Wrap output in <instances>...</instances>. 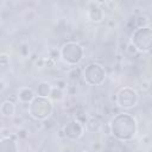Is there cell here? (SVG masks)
<instances>
[{
  "mask_svg": "<svg viewBox=\"0 0 152 152\" xmlns=\"http://www.w3.org/2000/svg\"><path fill=\"white\" fill-rule=\"evenodd\" d=\"M115 103L119 108L128 110L134 108L139 103V93L135 88L129 86H124L119 89L115 95Z\"/></svg>",
  "mask_w": 152,
  "mask_h": 152,
  "instance_id": "8992f818",
  "label": "cell"
},
{
  "mask_svg": "<svg viewBox=\"0 0 152 152\" xmlns=\"http://www.w3.org/2000/svg\"><path fill=\"white\" fill-rule=\"evenodd\" d=\"M55 106L53 102L49 97H39L36 96L27 107V113L31 119L34 121H44L51 118L53 113Z\"/></svg>",
  "mask_w": 152,
  "mask_h": 152,
  "instance_id": "7a4b0ae2",
  "label": "cell"
},
{
  "mask_svg": "<svg viewBox=\"0 0 152 152\" xmlns=\"http://www.w3.org/2000/svg\"><path fill=\"white\" fill-rule=\"evenodd\" d=\"M36 96L37 95L31 87H20L17 93V97L21 103H30Z\"/></svg>",
  "mask_w": 152,
  "mask_h": 152,
  "instance_id": "8fae6325",
  "label": "cell"
},
{
  "mask_svg": "<svg viewBox=\"0 0 152 152\" xmlns=\"http://www.w3.org/2000/svg\"><path fill=\"white\" fill-rule=\"evenodd\" d=\"M90 147H91V150H94L95 152H99V151L102 148V144H101L100 141H94V142L90 145Z\"/></svg>",
  "mask_w": 152,
  "mask_h": 152,
  "instance_id": "d6986e66",
  "label": "cell"
},
{
  "mask_svg": "<svg viewBox=\"0 0 152 152\" xmlns=\"http://www.w3.org/2000/svg\"><path fill=\"white\" fill-rule=\"evenodd\" d=\"M27 135H28V132H27L26 128H19V131H18V133H17V137H18L19 139H25Z\"/></svg>",
  "mask_w": 152,
  "mask_h": 152,
  "instance_id": "e0dca14e",
  "label": "cell"
},
{
  "mask_svg": "<svg viewBox=\"0 0 152 152\" xmlns=\"http://www.w3.org/2000/svg\"><path fill=\"white\" fill-rule=\"evenodd\" d=\"M61 132L64 138L75 141V140H80L84 135L86 129H84V125L81 121L76 119H71L63 126Z\"/></svg>",
  "mask_w": 152,
  "mask_h": 152,
  "instance_id": "52a82bcc",
  "label": "cell"
},
{
  "mask_svg": "<svg viewBox=\"0 0 152 152\" xmlns=\"http://www.w3.org/2000/svg\"><path fill=\"white\" fill-rule=\"evenodd\" d=\"M15 113H17L15 102H13L11 100H5L0 103V115L2 118L11 119V118L15 116Z\"/></svg>",
  "mask_w": 152,
  "mask_h": 152,
  "instance_id": "30bf717a",
  "label": "cell"
},
{
  "mask_svg": "<svg viewBox=\"0 0 152 152\" xmlns=\"http://www.w3.org/2000/svg\"><path fill=\"white\" fill-rule=\"evenodd\" d=\"M58 56L63 63L69 66L78 65L84 58V48L77 42L69 40L64 43L58 51Z\"/></svg>",
  "mask_w": 152,
  "mask_h": 152,
  "instance_id": "3957f363",
  "label": "cell"
},
{
  "mask_svg": "<svg viewBox=\"0 0 152 152\" xmlns=\"http://www.w3.org/2000/svg\"><path fill=\"white\" fill-rule=\"evenodd\" d=\"M51 89H52V86L48 81H42L37 84L34 93L39 97H49V95L51 93Z\"/></svg>",
  "mask_w": 152,
  "mask_h": 152,
  "instance_id": "4fadbf2b",
  "label": "cell"
},
{
  "mask_svg": "<svg viewBox=\"0 0 152 152\" xmlns=\"http://www.w3.org/2000/svg\"><path fill=\"white\" fill-rule=\"evenodd\" d=\"M63 97H64V91L62 89L52 86V89H51V93L49 95V99L52 102H59V101L63 100Z\"/></svg>",
  "mask_w": 152,
  "mask_h": 152,
  "instance_id": "5bb4252c",
  "label": "cell"
},
{
  "mask_svg": "<svg viewBox=\"0 0 152 152\" xmlns=\"http://www.w3.org/2000/svg\"><path fill=\"white\" fill-rule=\"evenodd\" d=\"M82 78L90 87L102 86L107 78L106 68L99 62H91L82 69Z\"/></svg>",
  "mask_w": 152,
  "mask_h": 152,
  "instance_id": "5b68a950",
  "label": "cell"
},
{
  "mask_svg": "<svg viewBox=\"0 0 152 152\" xmlns=\"http://www.w3.org/2000/svg\"><path fill=\"white\" fill-rule=\"evenodd\" d=\"M20 53H21V56L24 55V57L30 53V49H28V46H27L26 44H24V45L20 48Z\"/></svg>",
  "mask_w": 152,
  "mask_h": 152,
  "instance_id": "44dd1931",
  "label": "cell"
},
{
  "mask_svg": "<svg viewBox=\"0 0 152 152\" xmlns=\"http://www.w3.org/2000/svg\"><path fill=\"white\" fill-rule=\"evenodd\" d=\"M86 17L93 24H99L104 19V10L97 1H89L86 4Z\"/></svg>",
  "mask_w": 152,
  "mask_h": 152,
  "instance_id": "ba28073f",
  "label": "cell"
},
{
  "mask_svg": "<svg viewBox=\"0 0 152 152\" xmlns=\"http://www.w3.org/2000/svg\"><path fill=\"white\" fill-rule=\"evenodd\" d=\"M108 128L109 134L115 140L121 142H128L137 137L138 121L133 114L127 112H120L110 119Z\"/></svg>",
  "mask_w": 152,
  "mask_h": 152,
  "instance_id": "6da1fadb",
  "label": "cell"
},
{
  "mask_svg": "<svg viewBox=\"0 0 152 152\" xmlns=\"http://www.w3.org/2000/svg\"><path fill=\"white\" fill-rule=\"evenodd\" d=\"M10 64V57L7 53H0V65L7 66Z\"/></svg>",
  "mask_w": 152,
  "mask_h": 152,
  "instance_id": "2e32d148",
  "label": "cell"
},
{
  "mask_svg": "<svg viewBox=\"0 0 152 152\" xmlns=\"http://www.w3.org/2000/svg\"><path fill=\"white\" fill-rule=\"evenodd\" d=\"M129 43L135 48L138 53H148L152 46V28L151 25L135 27L131 34Z\"/></svg>",
  "mask_w": 152,
  "mask_h": 152,
  "instance_id": "277c9868",
  "label": "cell"
},
{
  "mask_svg": "<svg viewBox=\"0 0 152 152\" xmlns=\"http://www.w3.org/2000/svg\"><path fill=\"white\" fill-rule=\"evenodd\" d=\"M5 89H6V82L2 78H0V93L4 91Z\"/></svg>",
  "mask_w": 152,
  "mask_h": 152,
  "instance_id": "7402d4cb",
  "label": "cell"
},
{
  "mask_svg": "<svg viewBox=\"0 0 152 152\" xmlns=\"http://www.w3.org/2000/svg\"><path fill=\"white\" fill-rule=\"evenodd\" d=\"M83 125H84V129L89 133H96L102 128V121L96 115L88 116Z\"/></svg>",
  "mask_w": 152,
  "mask_h": 152,
  "instance_id": "7c38bea8",
  "label": "cell"
},
{
  "mask_svg": "<svg viewBox=\"0 0 152 152\" xmlns=\"http://www.w3.org/2000/svg\"><path fill=\"white\" fill-rule=\"evenodd\" d=\"M69 77L72 80V81H77L82 77V69H80L78 66H74L70 71H69Z\"/></svg>",
  "mask_w": 152,
  "mask_h": 152,
  "instance_id": "9a60e30c",
  "label": "cell"
},
{
  "mask_svg": "<svg viewBox=\"0 0 152 152\" xmlns=\"http://www.w3.org/2000/svg\"><path fill=\"white\" fill-rule=\"evenodd\" d=\"M18 141L14 135L0 138V152H18Z\"/></svg>",
  "mask_w": 152,
  "mask_h": 152,
  "instance_id": "9c48e42d",
  "label": "cell"
},
{
  "mask_svg": "<svg viewBox=\"0 0 152 152\" xmlns=\"http://www.w3.org/2000/svg\"><path fill=\"white\" fill-rule=\"evenodd\" d=\"M53 87H57V88L64 90V88H66V83H65V81H63V80H57V81H56V86H53Z\"/></svg>",
  "mask_w": 152,
  "mask_h": 152,
  "instance_id": "ffe728a7",
  "label": "cell"
},
{
  "mask_svg": "<svg viewBox=\"0 0 152 152\" xmlns=\"http://www.w3.org/2000/svg\"><path fill=\"white\" fill-rule=\"evenodd\" d=\"M126 51H127L128 55H137V53H138V51L135 50V48H134L131 43H128V45H127V48H126Z\"/></svg>",
  "mask_w": 152,
  "mask_h": 152,
  "instance_id": "ac0fdd59",
  "label": "cell"
}]
</instances>
